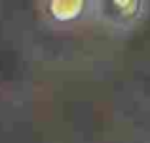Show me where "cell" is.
<instances>
[{
  "label": "cell",
  "instance_id": "obj_1",
  "mask_svg": "<svg viewBox=\"0 0 150 143\" xmlns=\"http://www.w3.org/2000/svg\"><path fill=\"white\" fill-rule=\"evenodd\" d=\"M150 14V2L144 0H99L95 2L93 19L110 31L122 34L131 33Z\"/></svg>",
  "mask_w": 150,
  "mask_h": 143
},
{
  "label": "cell",
  "instance_id": "obj_2",
  "mask_svg": "<svg viewBox=\"0 0 150 143\" xmlns=\"http://www.w3.org/2000/svg\"><path fill=\"white\" fill-rule=\"evenodd\" d=\"M95 2L91 0H48L44 2V14L55 25H72L84 19H93Z\"/></svg>",
  "mask_w": 150,
  "mask_h": 143
}]
</instances>
